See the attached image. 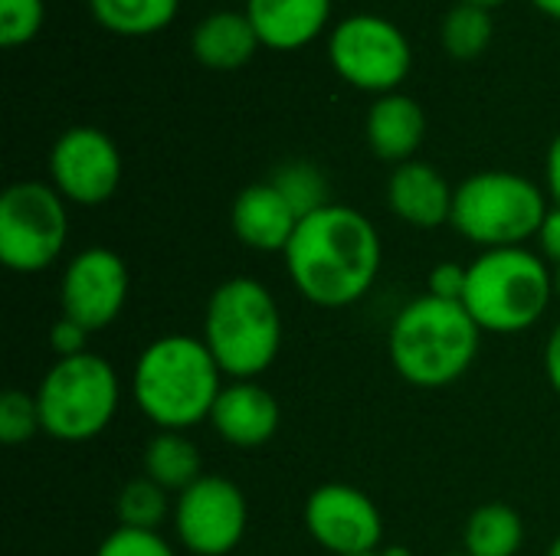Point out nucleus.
<instances>
[{"label": "nucleus", "instance_id": "393cba45", "mask_svg": "<svg viewBox=\"0 0 560 556\" xmlns=\"http://www.w3.org/2000/svg\"><path fill=\"white\" fill-rule=\"evenodd\" d=\"M272 187L292 203V210L299 213V220L331 203L328 200V180H325V174L315 164H308V161H289V164H282L272 174Z\"/></svg>", "mask_w": 560, "mask_h": 556}, {"label": "nucleus", "instance_id": "f3484780", "mask_svg": "<svg viewBox=\"0 0 560 556\" xmlns=\"http://www.w3.org/2000/svg\"><path fill=\"white\" fill-rule=\"evenodd\" d=\"M246 16L266 49L295 52L322 36L331 0H246Z\"/></svg>", "mask_w": 560, "mask_h": 556}, {"label": "nucleus", "instance_id": "f257e3e1", "mask_svg": "<svg viewBox=\"0 0 560 556\" xmlns=\"http://www.w3.org/2000/svg\"><path fill=\"white\" fill-rule=\"evenodd\" d=\"M282 259L289 282L305 301L348 308L374 288L384 246L377 226L361 210L328 203L299 220Z\"/></svg>", "mask_w": 560, "mask_h": 556}, {"label": "nucleus", "instance_id": "7ed1b4c3", "mask_svg": "<svg viewBox=\"0 0 560 556\" xmlns=\"http://www.w3.org/2000/svg\"><path fill=\"white\" fill-rule=\"evenodd\" d=\"M479 344L482 328L463 301H443L433 295L404 305L387 338L394 370L420 390H440L466 377L479 357Z\"/></svg>", "mask_w": 560, "mask_h": 556}, {"label": "nucleus", "instance_id": "f03ea898", "mask_svg": "<svg viewBox=\"0 0 560 556\" xmlns=\"http://www.w3.org/2000/svg\"><path fill=\"white\" fill-rule=\"evenodd\" d=\"M223 390V370L203 338L164 334L135 364L131 393L158 433H187L210 419Z\"/></svg>", "mask_w": 560, "mask_h": 556}, {"label": "nucleus", "instance_id": "f704fd0d", "mask_svg": "<svg viewBox=\"0 0 560 556\" xmlns=\"http://www.w3.org/2000/svg\"><path fill=\"white\" fill-rule=\"evenodd\" d=\"M459 3H476V7H486V10H492V7H499V3H505V0H459Z\"/></svg>", "mask_w": 560, "mask_h": 556}, {"label": "nucleus", "instance_id": "c85d7f7f", "mask_svg": "<svg viewBox=\"0 0 560 556\" xmlns=\"http://www.w3.org/2000/svg\"><path fill=\"white\" fill-rule=\"evenodd\" d=\"M466 279H469V265L440 262V265H433V272H430V279H427V295L443 298V301H463V295H466Z\"/></svg>", "mask_w": 560, "mask_h": 556}, {"label": "nucleus", "instance_id": "412c9836", "mask_svg": "<svg viewBox=\"0 0 560 556\" xmlns=\"http://www.w3.org/2000/svg\"><path fill=\"white\" fill-rule=\"evenodd\" d=\"M525 544V521L505 501L476 508L463 531V551L469 556H515Z\"/></svg>", "mask_w": 560, "mask_h": 556}, {"label": "nucleus", "instance_id": "c756f323", "mask_svg": "<svg viewBox=\"0 0 560 556\" xmlns=\"http://www.w3.org/2000/svg\"><path fill=\"white\" fill-rule=\"evenodd\" d=\"M85 341H89V331L69 318H59L52 328H49V347L59 354V357H75V354H85Z\"/></svg>", "mask_w": 560, "mask_h": 556}, {"label": "nucleus", "instance_id": "f8f14e48", "mask_svg": "<svg viewBox=\"0 0 560 556\" xmlns=\"http://www.w3.org/2000/svg\"><path fill=\"white\" fill-rule=\"evenodd\" d=\"M131 292L128 265L118 252L105 246H89L69 259L59 279V305L62 318L82 324L89 334L108 328Z\"/></svg>", "mask_w": 560, "mask_h": 556}, {"label": "nucleus", "instance_id": "7c9ffc66", "mask_svg": "<svg viewBox=\"0 0 560 556\" xmlns=\"http://www.w3.org/2000/svg\"><path fill=\"white\" fill-rule=\"evenodd\" d=\"M538 246H541V256L548 262H560V206H551L541 229H538Z\"/></svg>", "mask_w": 560, "mask_h": 556}, {"label": "nucleus", "instance_id": "ea45409f", "mask_svg": "<svg viewBox=\"0 0 560 556\" xmlns=\"http://www.w3.org/2000/svg\"><path fill=\"white\" fill-rule=\"evenodd\" d=\"M364 556H384V554H381V551H377V554H364Z\"/></svg>", "mask_w": 560, "mask_h": 556}, {"label": "nucleus", "instance_id": "aec40b11", "mask_svg": "<svg viewBox=\"0 0 560 556\" xmlns=\"http://www.w3.org/2000/svg\"><path fill=\"white\" fill-rule=\"evenodd\" d=\"M144 475L167 495H180L203 478V459L184 433H158L144 446Z\"/></svg>", "mask_w": 560, "mask_h": 556}, {"label": "nucleus", "instance_id": "473e14b6", "mask_svg": "<svg viewBox=\"0 0 560 556\" xmlns=\"http://www.w3.org/2000/svg\"><path fill=\"white\" fill-rule=\"evenodd\" d=\"M545 374L551 380V387L560 393V321L555 324L548 344H545Z\"/></svg>", "mask_w": 560, "mask_h": 556}, {"label": "nucleus", "instance_id": "20e7f679", "mask_svg": "<svg viewBox=\"0 0 560 556\" xmlns=\"http://www.w3.org/2000/svg\"><path fill=\"white\" fill-rule=\"evenodd\" d=\"M282 311L272 292L249 275L226 279L207 301L203 344L230 380L262 377L282 351Z\"/></svg>", "mask_w": 560, "mask_h": 556}, {"label": "nucleus", "instance_id": "423d86ee", "mask_svg": "<svg viewBox=\"0 0 560 556\" xmlns=\"http://www.w3.org/2000/svg\"><path fill=\"white\" fill-rule=\"evenodd\" d=\"M548 193L512 170H479L456 187L450 226L486 249H512L538 239L548 216Z\"/></svg>", "mask_w": 560, "mask_h": 556}, {"label": "nucleus", "instance_id": "4be33fe9", "mask_svg": "<svg viewBox=\"0 0 560 556\" xmlns=\"http://www.w3.org/2000/svg\"><path fill=\"white\" fill-rule=\"evenodd\" d=\"M180 0H89L98 26L118 36H151L174 23Z\"/></svg>", "mask_w": 560, "mask_h": 556}, {"label": "nucleus", "instance_id": "6ab92c4d", "mask_svg": "<svg viewBox=\"0 0 560 556\" xmlns=\"http://www.w3.org/2000/svg\"><path fill=\"white\" fill-rule=\"evenodd\" d=\"M259 46L262 43H259L246 10H217V13L203 16L190 36L194 59L213 72L243 69L256 56Z\"/></svg>", "mask_w": 560, "mask_h": 556}, {"label": "nucleus", "instance_id": "c9c22d12", "mask_svg": "<svg viewBox=\"0 0 560 556\" xmlns=\"http://www.w3.org/2000/svg\"><path fill=\"white\" fill-rule=\"evenodd\" d=\"M384 556H410V551L407 547H387V551H381Z\"/></svg>", "mask_w": 560, "mask_h": 556}, {"label": "nucleus", "instance_id": "1a4fd4ad", "mask_svg": "<svg viewBox=\"0 0 560 556\" xmlns=\"http://www.w3.org/2000/svg\"><path fill=\"white\" fill-rule=\"evenodd\" d=\"M328 62L348 85L390 95L410 75L413 49L394 20L381 13H351L328 36Z\"/></svg>", "mask_w": 560, "mask_h": 556}, {"label": "nucleus", "instance_id": "4c0bfd02", "mask_svg": "<svg viewBox=\"0 0 560 556\" xmlns=\"http://www.w3.org/2000/svg\"><path fill=\"white\" fill-rule=\"evenodd\" d=\"M548 556H560V537L551 544V551H548Z\"/></svg>", "mask_w": 560, "mask_h": 556}, {"label": "nucleus", "instance_id": "0eeeda50", "mask_svg": "<svg viewBox=\"0 0 560 556\" xmlns=\"http://www.w3.org/2000/svg\"><path fill=\"white\" fill-rule=\"evenodd\" d=\"M43 433L59 442H89L108 429L118 413L121 383L115 367L85 351L59 357L36 387Z\"/></svg>", "mask_w": 560, "mask_h": 556}, {"label": "nucleus", "instance_id": "6e6552de", "mask_svg": "<svg viewBox=\"0 0 560 556\" xmlns=\"http://www.w3.org/2000/svg\"><path fill=\"white\" fill-rule=\"evenodd\" d=\"M69 213L52 184L20 180L0 197V262L16 275L46 272L66 249Z\"/></svg>", "mask_w": 560, "mask_h": 556}, {"label": "nucleus", "instance_id": "5701e85b", "mask_svg": "<svg viewBox=\"0 0 560 556\" xmlns=\"http://www.w3.org/2000/svg\"><path fill=\"white\" fill-rule=\"evenodd\" d=\"M495 36V20L492 10L476 7V3H456L446 16H443V49L456 59H476L489 49Z\"/></svg>", "mask_w": 560, "mask_h": 556}, {"label": "nucleus", "instance_id": "9b49d317", "mask_svg": "<svg viewBox=\"0 0 560 556\" xmlns=\"http://www.w3.org/2000/svg\"><path fill=\"white\" fill-rule=\"evenodd\" d=\"M49 184L75 206H98L112 200L121 184L118 144L102 128L89 125L62 131L49 147Z\"/></svg>", "mask_w": 560, "mask_h": 556}, {"label": "nucleus", "instance_id": "b1692460", "mask_svg": "<svg viewBox=\"0 0 560 556\" xmlns=\"http://www.w3.org/2000/svg\"><path fill=\"white\" fill-rule=\"evenodd\" d=\"M118 511V528H135V531H158L161 521L167 514H174V505L167 498V492L151 482L148 475L125 482V488L118 492L115 501Z\"/></svg>", "mask_w": 560, "mask_h": 556}, {"label": "nucleus", "instance_id": "2f4dec72", "mask_svg": "<svg viewBox=\"0 0 560 556\" xmlns=\"http://www.w3.org/2000/svg\"><path fill=\"white\" fill-rule=\"evenodd\" d=\"M545 184H548V197L560 206V134L548 147V161H545Z\"/></svg>", "mask_w": 560, "mask_h": 556}, {"label": "nucleus", "instance_id": "a878e982", "mask_svg": "<svg viewBox=\"0 0 560 556\" xmlns=\"http://www.w3.org/2000/svg\"><path fill=\"white\" fill-rule=\"evenodd\" d=\"M36 433H43L36 397L23 390H7L0 400V439L7 446H20L33 439Z\"/></svg>", "mask_w": 560, "mask_h": 556}, {"label": "nucleus", "instance_id": "39448f33", "mask_svg": "<svg viewBox=\"0 0 560 556\" xmlns=\"http://www.w3.org/2000/svg\"><path fill=\"white\" fill-rule=\"evenodd\" d=\"M555 298V269L528 246L486 249L469 262L463 308L489 334H522L535 328Z\"/></svg>", "mask_w": 560, "mask_h": 556}, {"label": "nucleus", "instance_id": "dca6fc26", "mask_svg": "<svg viewBox=\"0 0 560 556\" xmlns=\"http://www.w3.org/2000/svg\"><path fill=\"white\" fill-rule=\"evenodd\" d=\"M230 226L246 249L285 252L289 239L295 236L299 213L272 187V180H266V184H249L246 190H240L230 210Z\"/></svg>", "mask_w": 560, "mask_h": 556}, {"label": "nucleus", "instance_id": "58836bf2", "mask_svg": "<svg viewBox=\"0 0 560 556\" xmlns=\"http://www.w3.org/2000/svg\"><path fill=\"white\" fill-rule=\"evenodd\" d=\"M446 556H469V554H466V551H463V554H446Z\"/></svg>", "mask_w": 560, "mask_h": 556}, {"label": "nucleus", "instance_id": "a211bd4d", "mask_svg": "<svg viewBox=\"0 0 560 556\" xmlns=\"http://www.w3.org/2000/svg\"><path fill=\"white\" fill-rule=\"evenodd\" d=\"M364 134L371 151L387 164H407L427 138V111L417 98L390 92L377 95L368 108Z\"/></svg>", "mask_w": 560, "mask_h": 556}, {"label": "nucleus", "instance_id": "4468645a", "mask_svg": "<svg viewBox=\"0 0 560 556\" xmlns=\"http://www.w3.org/2000/svg\"><path fill=\"white\" fill-rule=\"evenodd\" d=\"M279 403L256 380H233L220 390L210 423L223 442L233 449H259L279 429Z\"/></svg>", "mask_w": 560, "mask_h": 556}, {"label": "nucleus", "instance_id": "cd10ccee", "mask_svg": "<svg viewBox=\"0 0 560 556\" xmlns=\"http://www.w3.org/2000/svg\"><path fill=\"white\" fill-rule=\"evenodd\" d=\"M95 556H177L174 547L158 531H135V528H115Z\"/></svg>", "mask_w": 560, "mask_h": 556}, {"label": "nucleus", "instance_id": "e433bc0d", "mask_svg": "<svg viewBox=\"0 0 560 556\" xmlns=\"http://www.w3.org/2000/svg\"><path fill=\"white\" fill-rule=\"evenodd\" d=\"M555 295H558V298H560V262H558V265H555Z\"/></svg>", "mask_w": 560, "mask_h": 556}, {"label": "nucleus", "instance_id": "2eb2a0df", "mask_svg": "<svg viewBox=\"0 0 560 556\" xmlns=\"http://www.w3.org/2000/svg\"><path fill=\"white\" fill-rule=\"evenodd\" d=\"M453 197H456V187H450L446 177L427 161L397 164L387 180V206L394 210L397 220L417 229H436L450 223Z\"/></svg>", "mask_w": 560, "mask_h": 556}, {"label": "nucleus", "instance_id": "72a5a7b5", "mask_svg": "<svg viewBox=\"0 0 560 556\" xmlns=\"http://www.w3.org/2000/svg\"><path fill=\"white\" fill-rule=\"evenodd\" d=\"M545 16H551V20H558L560 23V0H532Z\"/></svg>", "mask_w": 560, "mask_h": 556}, {"label": "nucleus", "instance_id": "bb28decb", "mask_svg": "<svg viewBox=\"0 0 560 556\" xmlns=\"http://www.w3.org/2000/svg\"><path fill=\"white\" fill-rule=\"evenodd\" d=\"M46 16V3L43 0H0V43L7 49L26 46Z\"/></svg>", "mask_w": 560, "mask_h": 556}, {"label": "nucleus", "instance_id": "9d476101", "mask_svg": "<svg viewBox=\"0 0 560 556\" xmlns=\"http://www.w3.org/2000/svg\"><path fill=\"white\" fill-rule=\"evenodd\" d=\"M174 534L194 556L233 554L246 534L249 508L236 482L223 475H203L174 498Z\"/></svg>", "mask_w": 560, "mask_h": 556}, {"label": "nucleus", "instance_id": "ddd939ff", "mask_svg": "<svg viewBox=\"0 0 560 556\" xmlns=\"http://www.w3.org/2000/svg\"><path fill=\"white\" fill-rule=\"evenodd\" d=\"M305 531L331 556L377 554L384 541V518L377 505L354 485H322L305 501Z\"/></svg>", "mask_w": 560, "mask_h": 556}]
</instances>
